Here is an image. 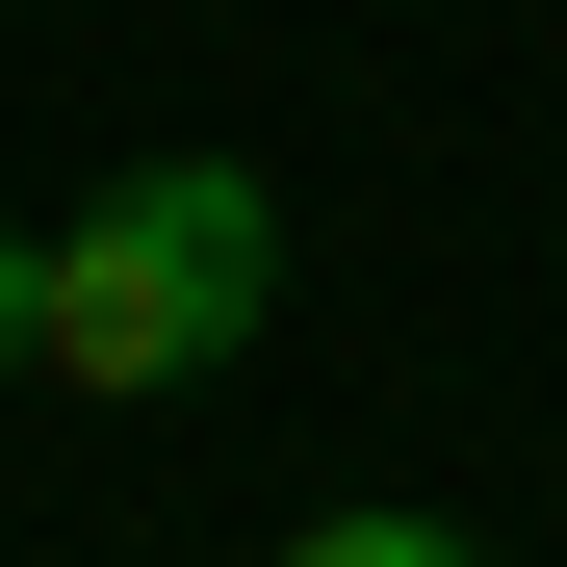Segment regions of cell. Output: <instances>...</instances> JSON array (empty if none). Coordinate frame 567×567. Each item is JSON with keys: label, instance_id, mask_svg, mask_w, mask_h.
<instances>
[{"label": "cell", "instance_id": "cell-1", "mask_svg": "<svg viewBox=\"0 0 567 567\" xmlns=\"http://www.w3.org/2000/svg\"><path fill=\"white\" fill-rule=\"evenodd\" d=\"M258 284H284V207H258V155H130L104 207L52 233V388H104V413L207 388V361L258 336Z\"/></svg>", "mask_w": 567, "mask_h": 567}, {"label": "cell", "instance_id": "cell-2", "mask_svg": "<svg viewBox=\"0 0 567 567\" xmlns=\"http://www.w3.org/2000/svg\"><path fill=\"white\" fill-rule=\"evenodd\" d=\"M284 567H491V542H464V516H310Z\"/></svg>", "mask_w": 567, "mask_h": 567}, {"label": "cell", "instance_id": "cell-3", "mask_svg": "<svg viewBox=\"0 0 567 567\" xmlns=\"http://www.w3.org/2000/svg\"><path fill=\"white\" fill-rule=\"evenodd\" d=\"M0 361H52V233H0Z\"/></svg>", "mask_w": 567, "mask_h": 567}]
</instances>
